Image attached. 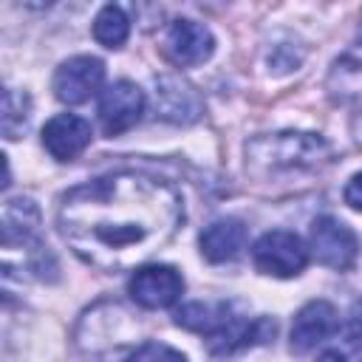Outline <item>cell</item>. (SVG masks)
I'll list each match as a JSON object with an SVG mask.
<instances>
[{
	"label": "cell",
	"mask_w": 362,
	"mask_h": 362,
	"mask_svg": "<svg viewBox=\"0 0 362 362\" xmlns=\"http://www.w3.org/2000/svg\"><path fill=\"white\" fill-rule=\"evenodd\" d=\"M102 82H105V62L90 54H76L59 62L51 88L62 105H82L102 88Z\"/></svg>",
	"instance_id": "obj_9"
},
{
	"label": "cell",
	"mask_w": 362,
	"mask_h": 362,
	"mask_svg": "<svg viewBox=\"0 0 362 362\" xmlns=\"http://www.w3.org/2000/svg\"><path fill=\"white\" fill-rule=\"evenodd\" d=\"M246 246V223L240 218H218L204 226L198 235L201 257L209 263H226L235 260Z\"/></svg>",
	"instance_id": "obj_15"
},
{
	"label": "cell",
	"mask_w": 362,
	"mask_h": 362,
	"mask_svg": "<svg viewBox=\"0 0 362 362\" xmlns=\"http://www.w3.org/2000/svg\"><path fill=\"white\" fill-rule=\"evenodd\" d=\"M317 362H362V342H356V339L345 331L342 339H339V345H328V348L317 356Z\"/></svg>",
	"instance_id": "obj_22"
},
{
	"label": "cell",
	"mask_w": 362,
	"mask_h": 362,
	"mask_svg": "<svg viewBox=\"0 0 362 362\" xmlns=\"http://www.w3.org/2000/svg\"><path fill=\"white\" fill-rule=\"evenodd\" d=\"M325 90L334 102H359L362 99V45L339 54L325 76Z\"/></svg>",
	"instance_id": "obj_16"
},
{
	"label": "cell",
	"mask_w": 362,
	"mask_h": 362,
	"mask_svg": "<svg viewBox=\"0 0 362 362\" xmlns=\"http://www.w3.org/2000/svg\"><path fill=\"white\" fill-rule=\"evenodd\" d=\"M144 107H147V99H144V90L136 82H130V79L110 82L102 90V96H99V124H102V133L107 139L127 133L130 127H136L141 122Z\"/></svg>",
	"instance_id": "obj_7"
},
{
	"label": "cell",
	"mask_w": 362,
	"mask_h": 362,
	"mask_svg": "<svg viewBox=\"0 0 362 362\" xmlns=\"http://www.w3.org/2000/svg\"><path fill=\"white\" fill-rule=\"evenodd\" d=\"M351 139H354V144L362 147V99L356 102V107L351 113Z\"/></svg>",
	"instance_id": "obj_25"
},
{
	"label": "cell",
	"mask_w": 362,
	"mask_h": 362,
	"mask_svg": "<svg viewBox=\"0 0 362 362\" xmlns=\"http://www.w3.org/2000/svg\"><path fill=\"white\" fill-rule=\"evenodd\" d=\"M356 342H362V300L359 303H354V308H351V320H348V328H345Z\"/></svg>",
	"instance_id": "obj_24"
},
{
	"label": "cell",
	"mask_w": 362,
	"mask_h": 362,
	"mask_svg": "<svg viewBox=\"0 0 362 362\" xmlns=\"http://www.w3.org/2000/svg\"><path fill=\"white\" fill-rule=\"evenodd\" d=\"M204 113L201 93L178 74L156 76V116L170 124H192Z\"/></svg>",
	"instance_id": "obj_12"
},
{
	"label": "cell",
	"mask_w": 362,
	"mask_h": 362,
	"mask_svg": "<svg viewBox=\"0 0 362 362\" xmlns=\"http://www.w3.org/2000/svg\"><path fill=\"white\" fill-rule=\"evenodd\" d=\"M334 161V147L311 130H277L252 136L243 147L246 175L255 184L297 187L320 175Z\"/></svg>",
	"instance_id": "obj_2"
},
{
	"label": "cell",
	"mask_w": 362,
	"mask_h": 362,
	"mask_svg": "<svg viewBox=\"0 0 362 362\" xmlns=\"http://www.w3.org/2000/svg\"><path fill=\"white\" fill-rule=\"evenodd\" d=\"M277 334V322L272 317H243L235 314L218 334L206 337V351L215 362H223L235 354H243L255 345H266L269 339H274Z\"/></svg>",
	"instance_id": "obj_10"
},
{
	"label": "cell",
	"mask_w": 362,
	"mask_h": 362,
	"mask_svg": "<svg viewBox=\"0 0 362 362\" xmlns=\"http://www.w3.org/2000/svg\"><path fill=\"white\" fill-rule=\"evenodd\" d=\"M342 198H345V204H348L351 209H359V212H362V173L351 175V181H348L345 189H342Z\"/></svg>",
	"instance_id": "obj_23"
},
{
	"label": "cell",
	"mask_w": 362,
	"mask_h": 362,
	"mask_svg": "<svg viewBox=\"0 0 362 362\" xmlns=\"http://www.w3.org/2000/svg\"><path fill=\"white\" fill-rule=\"evenodd\" d=\"M93 130L90 122L76 113H57L42 127V147L57 161H74L90 144Z\"/></svg>",
	"instance_id": "obj_14"
},
{
	"label": "cell",
	"mask_w": 362,
	"mask_h": 362,
	"mask_svg": "<svg viewBox=\"0 0 362 362\" xmlns=\"http://www.w3.org/2000/svg\"><path fill=\"white\" fill-rule=\"evenodd\" d=\"M130 37V17L122 6L107 3L99 8V14L93 17V40L110 51L122 48Z\"/></svg>",
	"instance_id": "obj_18"
},
{
	"label": "cell",
	"mask_w": 362,
	"mask_h": 362,
	"mask_svg": "<svg viewBox=\"0 0 362 362\" xmlns=\"http://www.w3.org/2000/svg\"><path fill=\"white\" fill-rule=\"evenodd\" d=\"M308 246L297 232L288 229H272L263 232L252 246V263L260 274L269 277H297L308 266Z\"/></svg>",
	"instance_id": "obj_3"
},
{
	"label": "cell",
	"mask_w": 362,
	"mask_h": 362,
	"mask_svg": "<svg viewBox=\"0 0 362 362\" xmlns=\"http://www.w3.org/2000/svg\"><path fill=\"white\" fill-rule=\"evenodd\" d=\"M130 334H133L130 314L119 303H99L82 314L76 328V345L88 354H102L119 348L122 342H130Z\"/></svg>",
	"instance_id": "obj_4"
},
{
	"label": "cell",
	"mask_w": 362,
	"mask_h": 362,
	"mask_svg": "<svg viewBox=\"0 0 362 362\" xmlns=\"http://www.w3.org/2000/svg\"><path fill=\"white\" fill-rule=\"evenodd\" d=\"M40 206L20 195V198H8L3 204V255H11L14 249H20L25 257L34 255L37 249H42V238H40ZM23 257V260H25Z\"/></svg>",
	"instance_id": "obj_11"
},
{
	"label": "cell",
	"mask_w": 362,
	"mask_h": 362,
	"mask_svg": "<svg viewBox=\"0 0 362 362\" xmlns=\"http://www.w3.org/2000/svg\"><path fill=\"white\" fill-rule=\"evenodd\" d=\"M28 122H31V96L25 90L6 88L3 90V116H0L3 136L8 141L20 139L28 130Z\"/></svg>",
	"instance_id": "obj_19"
},
{
	"label": "cell",
	"mask_w": 362,
	"mask_h": 362,
	"mask_svg": "<svg viewBox=\"0 0 362 362\" xmlns=\"http://www.w3.org/2000/svg\"><path fill=\"white\" fill-rule=\"evenodd\" d=\"M303 57H305V54H303L300 45H294V42H277V45H272L266 62H269V71H272V74L283 76V74L297 71L300 62H303Z\"/></svg>",
	"instance_id": "obj_20"
},
{
	"label": "cell",
	"mask_w": 362,
	"mask_h": 362,
	"mask_svg": "<svg viewBox=\"0 0 362 362\" xmlns=\"http://www.w3.org/2000/svg\"><path fill=\"white\" fill-rule=\"evenodd\" d=\"M158 48H161L164 59L173 62L175 68H195L212 57L215 37L204 23L189 20V17H178L164 28Z\"/></svg>",
	"instance_id": "obj_6"
},
{
	"label": "cell",
	"mask_w": 362,
	"mask_h": 362,
	"mask_svg": "<svg viewBox=\"0 0 362 362\" xmlns=\"http://www.w3.org/2000/svg\"><path fill=\"white\" fill-rule=\"evenodd\" d=\"M308 252L314 255L320 266L345 272L356 263L359 243H356L354 229L345 226L339 218L320 215L311 221V229H308Z\"/></svg>",
	"instance_id": "obj_5"
},
{
	"label": "cell",
	"mask_w": 362,
	"mask_h": 362,
	"mask_svg": "<svg viewBox=\"0 0 362 362\" xmlns=\"http://www.w3.org/2000/svg\"><path fill=\"white\" fill-rule=\"evenodd\" d=\"M127 294L136 305H141L147 311L170 308L184 294V277L175 266H167V263L139 266L127 283Z\"/></svg>",
	"instance_id": "obj_8"
},
{
	"label": "cell",
	"mask_w": 362,
	"mask_h": 362,
	"mask_svg": "<svg viewBox=\"0 0 362 362\" xmlns=\"http://www.w3.org/2000/svg\"><path fill=\"white\" fill-rule=\"evenodd\" d=\"M184 223L181 192L156 175L116 170L71 187L59 198L57 226L68 249L99 272L144 266Z\"/></svg>",
	"instance_id": "obj_1"
},
{
	"label": "cell",
	"mask_w": 362,
	"mask_h": 362,
	"mask_svg": "<svg viewBox=\"0 0 362 362\" xmlns=\"http://www.w3.org/2000/svg\"><path fill=\"white\" fill-rule=\"evenodd\" d=\"M124 362H187V356L181 351L164 345V342L150 339V342H141L136 351H130Z\"/></svg>",
	"instance_id": "obj_21"
},
{
	"label": "cell",
	"mask_w": 362,
	"mask_h": 362,
	"mask_svg": "<svg viewBox=\"0 0 362 362\" xmlns=\"http://www.w3.org/2000/svg\"><path fill=\"white\" fill-rule=\"evenodd\" d=\"M235 314H238V311H235V303H229V300H215V303H187V305H181V308L173 314V320H175V325L187 328V331H192V334L212 337V334H218Z\"/></svg>",
	"instance_id": "obj_17"
},
{
	"label": "cell",
	"mask_w": 362,
	"mask_h": 362,
	"mask_svg": "<svg viewBox=\"0 0 362 362\" xmlns=\"http://www.w3.org/2000/svg\"><path fill=\"white\" fill-rule=\"evenodd\" d=\"M337 328H339L337 308L328 300H311L297 311V317L291 322L288 345L294 354H308L317 345H322Z\"/></svg>",
	"instance_id": "obj_13"
}]
</instances>
